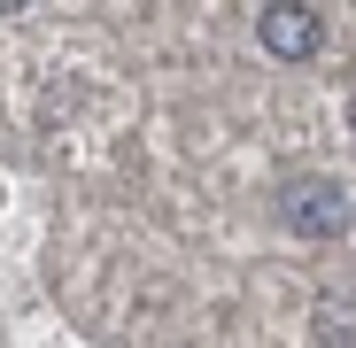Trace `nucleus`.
<instances>
[{
	"mask_svg": "<svg viewBox=\"0 0 356 348\" xmlns=\"http://www.w3.org/2000/svg\"><path fill=\"white\" fill-rule=\"evenodd\" d=\"M279 217H286V232H302V240H333V232L356 224V194L341 179H325V170H302V179L279 186Z\"/></svg>",
	"mask_w": 356,
	"mask_h": 348,
	"instance_id": "nucleus-1",
	"label": "nucleus"
},
{
	"mask_svg": "<svg viewBox=\"0 0 356 348\" xmlns=\"http://www.w3.org/2000/svg\"><path fill=\"white\" fill-rule=\"evenodd\" d=\"M256 39H264V54H279V63H310V54L325 47V16L310 8V0H264Z\"/></svg>",
	"mask_w": 356,
	"mask_h": 348,
	"instance_id": "nucleus-2",
	"label": "nucleus"
},
{
	"mask_svg": "<svg viewBox=\"0 0 356 348\" xmlns=\"http://www.w3.org/2000/svg\"><path fill=\"white\" fill-rule=\"evenodd\" d=\"M16 8H31V0H0V16H16Z\"/></svg>",
	"mask_w": 356,
	"mask_h": 348,
	"instance_id": "nucleus-3",
	"label": "nucleus"
},
{
	"mask_svg": "<svg viewBox=\"0 0 356 348\" xmlns=\"http://www.w3.org/2000/svg\"><path fill=\"white\" fill-rule=\"evenodd\" d=\"M348 140H356V101H348Z\"/></svg>",
	"mask_w": 356,
	"mask_h": 348,
	"instance_id": "nucleus-4",
	"label": "nucleus"
}]
</instances>
